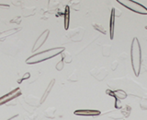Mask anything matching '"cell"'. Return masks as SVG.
Here are the masks:
<instances>
[{
  "label": "cell",
  "mask_w": 147,
  "mask_h": 120,
  "mask_svg": "<svg viewBox=\"0 0 147 120\" xmlns=\"http://www.w3.org/2000/svg\"><path fill=\"white\" fill-rule=\"evenodd\" d=\"M131 67L133 69L135 76L138 77L141 71L142 67V50L141 45L136 37H134L131 42Z\"/></svg>",
  "instance_id": "6da1fadb"
},
{
  "label": "cell",
  "mask_w": 147,
  "mask_h": 120,
  "mask_svg": "<svg viewBox=\"0 0 147 120\" xmlns=\"http://www.w3.org/2000/svg\"><path fill=\"white\" fill-rule=\"evenodd\" d=\"M63 51H64V47H54V48L45 50V51H42V52H40V53H37V54L30 55L29 58L26 59V63L27 64H36V63L43 62L45 60L51 59L60 54H62Z\"/></svg>",
  "instance_id": "7a4b0ae2"
},
{
  "label": "cell",
  "mask_w": 147,
  "mask_h": 120,
  "mask_svg": "<svg viewBox=\"0 0 147 120\" xmlns=\"http://www.w3.org/2000/svg\"><path fill=\"white\" fill-rule=\"evenodd\" d=\"M117 2L137 14L147 15V8L144 6H142V4L136 1H133V0H118Z\"/></svg>",
  "instance_id": "3957f363"
},
{
  "label": "cell",
  "mask_w": 147,
  "mask_h": 120,
  "mask_svg": "<svg viewBox=\"0 0 147 120\" xmlns=\"http://www.w3.org/2000/svg\"><path fill=\"white\" fill-rule=\"evenodd\" d=\"M85 34L84 28L78 27L76 29H72L67 32V37H69L73 42H81Z\"/></svg>",
  "instance_id": "277c9868"
},
{
  "label": "cell",
  "mask_w": 147,
  "mask_h": 120,
  "mask_svg": "<svg viewBox=\"0 0 147 120\" xmlns=\"http://www.w3.org/2000/svg\"><path fill=\"white\" fill-rule=\"evenodd\" d=\"M20 95H21L20 89V88H17V89H15V90L10 91V92H8V93H7L6 95L0 97V105L7 104V103H8V102H10L12 100H15Z\"/></svg>",
  "instance_id": "5b68a950"
},
{
  "label": "cell",
  "mask_w": 147,
  "mask_h": 120,
  "mask_svg": "<svg viewBox=\"0 0 147 120\" xmlns=\"http://www.w3.org/2000/svg\"><path fill=\"white\" fill-rule=\"evenodd\" d=\"M49 33H50V31L49 30H46V31H44L42 33H41L39 36V38L37 39V41L35 42V44L33 45V48H32V52H35V51H37L39 48H40L41 46L44 44V43L46 42V40H47L48 36H49Z\"/></svg>",
  "instance_id": "8992f818"
},
{
  "label": "cell",
  "mask_w": 147,
  "mask_h": 120,
  "mask_svg": "<svg viewBox=\"0 0 147 120\" xmlns=\"http://www.w3.org/2000/svg\"><path fill=\"white\" fill-rule=\"evenodd\" d=\"M90 74L96 78V80L101 81V80H103L106 77H107L108 71L106 70L105 68H95L94 69H92V70L90 71Z\"/></svg>",
  "instance_id": "52a82bcc"
},
{
  "label": "cell",
  "mask_w": 147,
  "mask_h": 120,
  "mask_svg": "<svg viewBox=\"0 0 147 120\" xmlns=\"http://www.w3.org/2000/svg\"><path fill=\"white\" fill-rule=\"evenodd\" d=\"M25 103L28 104V105H30V106H33V107H38L40 106L41 104H40V100L38 98L37 96L35 95H32V94H29L25 97Z\"/></svg>",
  "instance_id": "ba28073f"
},
{
  "label": "cell",
  "mask_w": 147,
  "mask_h": 120,
  "mask_svg": "<svg viewBox=\"0 0 147 120\" xmlns=\"http://www.w3.org/2000/svg\"><path fill=\"white\" fill-rule=\"evenodd\" d=\"M106 93L110 95V96H113L115 97V99H118V100H123V99H126L127 94L125 91H121V90H118V91H111V90H107L106 91Z\"/></svg>",
  "instance_id": "9c48e42d"
},
{
  "label": "cell",
  "mask_w": 147,
  "mask_h": 120,
  "mask_svg": "<svg viewBox=\"0 0 147 120\" xmlns=\"http://www.w3.org/2000/svg\"><path fill=\"white\" fill-rule=\"evenodd\" d=\"M76 115H86V117H96L99 115L100 112L98 110H76L74 112Z\"/></svg>",
  "instance_id": "30bf717a"
},
{
  "label": "cell",
  "mask_w": 147,
  "mask_h": 120,
  "mask_svg": "<svg viewBox=\"0 0 147 120\" xmlns=\"http://www.w3.org/2000/svg\"><path fill=\"white\" fill-rule=\"evenodd\" d=\"M21 30H22V28L20 27V28H14V29H10L8 31H6L2 32V33L0 32V41H4L5 39H7V37L14 35L15 33H17L18 31H20Z\"/></svg>",
  "instance_id": "8fae6325"
},
{
  "label": "cell",
  "mask_w": 147,
  "mask_h": 120,
  "mask_svg": "<svg viewBox=\"0 0 147 120\" xmlns=\"http://www.w3.org/2000/svg\"><path fill=\"white\" fill-rule=\"evenodd\" d=\"M115 14L113 10H111L110 13V20H109V34H110V39L114 38V28H115Z\"/></svg>",
  "instance_id": "7c38bea8"
},
{
  "label": "cell",
  "mask_w": 147,
  "mask_h": 120,
  "mask_svg": "<svg viewBox=\"0 0 147 120\" xmlns=\"http://www.w3.org/2000/svg\"><path fill=\"white\" fill-rule=\"evenodd\" d=\"M55 112H56V108L53 107V106H51L44 111V115L49 119H53L55 117Z\"/></svg>",
  "instance_id": "4fadbf2b"
},
{
  "label": "cell",
  "mask_w": 147,
  "mask_h": 120,
  "mask_svg": "<svg viewBox=\"0 0 147 120\" xmlns=\"http://www.w3.org/2000/svg\"><path fill=\"white\" fill-rule=\"evenodd\" d=\"M54 82H55V80H53L52 81L50 82V84H49V86L47 87V89H46V91H45V92L43 93L42 97L40 98V104H42L43 102L46 100V98L48 97V95H49V93H50V91H52L53 87V85H54Z\"/></svg>",
  "instance_id": "5bb4252c"
},
{
  "label": "cell",
  "mask_w": 147,
  "mask_h": 120,
  "mask_svg": "<svg viewBox=\"0 0 147 120\" xmlns=\"http://www.w3.org/2000/svg\"><path fill=\"white\" fill-rule=\"evenodd\" d=\"M36 12V7H24L22 10V14L24 17H30V16H33Z\"/></svg>",
  "instance_id": "9a60e30c"
},
{
  "label": "cell",
  "mask_w": 147,
  "mask_h": 120,
  "mask_svg": "<svg viewBox=\"0 0 147 120\" xmlns=\"http://www.w3.org/2000/svg\"><path fill=\"white\" fill-rule=\"evenodd\" d=\"M69 7H65V11H64V28H65V30L68 29V26H69V18H70V10H69Z\"/></svg>",
  "instance_id": "2e32d148"
},
{
  "label": "cell",
  "mask_w": 147,
  "mask_h": 120,
  "mask_svg": "<svg viewBox=\"0 0 147 120\" xmlns=\"http://www.w3.org/2000/svg\"><path fill=\"white\" fill-rule=\"evenodd\" d=\"M62 55V59L63 60V62L64 63H71L72 62V55L70 54V53H69V52H67V51H65V50H64L63 51V52L61 54Z\"/></svg>",
  "instance_id": "e0dca14e"
},
{
  "label": "cell",
  "mask_w": 147,
  "mask_h": 120,
  "mask_svg": "<svg viewBox=\"0 0 147 120\" xmlns=\"http://www.w3.org/2000/svg\"><path fill=\"white\" fill-rule=\"evenodd\" d=\"M67 80L71 81V82L78 81V80H79V72H78L77 70H74V72L67 78Z\"/></svg>",
  "instance_id": "ac0fdd59"
},
{
  "label": "cell",
  "mask_w": 147,
  "mask_h": 120,
  "mask_svg": "<svg viewBox=\"0 0 147 120\" xmlns=\"http://www.w3.org/2000/svg\"><path fill=\"white\" fill-rule=\"evenodd\" d=\"M121 114L122 115V117H128L129 115H130V114H131V107H130L129 105H125V106H124V107L121 109Z\"/></svg>",
  "instance_id": "d6986e66"
},
{
  "label": "cell",
  "mask_w": 147,
  "mask_h": 120,
  "mask_svg": "<svg viewBox=\"0 0 147 120\" xmlns=\"http://www.w3.org/2000/svg\"><path fill=\"white\" fill-rule=\"evenodd\" d=\"M140 106L142 110H147V94H145L140 102Z\"/></svg>",
  "instance_id": "ffe728a7"
},
{
  "label": "cell",
  "mask_w": 147,
  "mask_h": 120,
  "mask_svg": "<svg viewBox=\"0 0 147 120\" xmlns=\"http://www.w3.org/2000/svg\"><path fill=\"white\" fill-rule=\"evenodd\" d=\"M93 27L95 28V29L98 31H100L101 33H103V34H107V31H106V30L103 28L102 25H100V24H98V23H93Z\"/></svg>",
  "instance_id": "44dd1931"
},
{
  "label": "cell",
  "mask_w": 147,
  "mask_h": 120,
  "mask_svg": "<svg viewBox=\"0 0 147 120\" xmlns=\"http://www.w3.org/2000/svg\"><path fill=\"white\" fill-rule=\"evenodd\" d=\"M63 66H64V62H63V60L62 59V60H60V61L56 64V66H55V68H56L58 71H61V70H63Z\"/></svg>",
  "instance_id": "7402d4cb"
},
{
  "label": "cell",
  "mask_w": 147,
  "mask_h": 120,
  "mask_svg": "<svg viewBox=\"0 0 147 120\" xmlns=\"http://www.w3.org/2000/svg\"><path fill=\"white\" fill-rule=\"evenodd\" d=\"M21 20H22V18L21 17H16V18H14L13 20H10L11 23H17V24H20L21 23Z\"/></svg>",
  "instance_id": "603a6c76"
},
{
  "label": "cell",
  "mask_w": 147,
  "mask_h": 120,
  "mask_svg": "<svg viewBox=\"0 0 147 120\" xmlns=\"http://www.w3.org/2000/svg\"><path fill=\"white\" fill-rule=\"evenodd\" d=\"M37 118V115L36 114H31L30 115H27L24 117V120H35Z\"/></svg>",
  "instance_id": "cb8c5ba5"
},
{
  "label": "cell",
  "mask_w": 147,
  "mask_h": 120,
  "mask_svg": "<svg viewBox=\"0 0 147 120\" xmlns=\"http://www.w3.org/2000/svg\"><path fill=\"white\" fill-rule=\"evenodd\" d=\"M112 10H113V12H114V14H115V17H119L121 15V11L119 10V8H117V7H113L112 8Z\"/></svg>",
  "instance_id": "d4e9b609"
},
{
  "label": "cell",
  "mask_w": 147,
  "mask_h": 120,
  "mask_svg": "<svg viewBox=\"0 0 147 120\" xmlns=\"http://www.w3.org/2000/svg\"><path fill=\"white\" fill-rule=\"evenodd\" d=\"M76 6H78V7H79V6H80V2H78V1H76V2H74V3H72V6H71L73 9H75V10L78 11V10H79V9H78L79 7L77 8Z\"/></svg>",
  "instance_id": "484cf974"
},
{
  "label": "cell",
  "mask_w": 147,
  "mask_h": 120,
  "mask_svg": "<svg viewBox=\"0 0 147 120\" xmlns=\"http://www.w3.org/2000/svg\"><path fill=\"white\" fill-rule=\"evenodd\" d=\"M121 106H122V104H121V100L116 99V101H115V107L119 109V108H121Z\"/></svg>",
  "instance_id": "4316f807"
},
{
  "label": "cell",
  "mask_w": 147,
  "mask_h": 120,
  "mask_svg": "<svg viewBox=\"0 0 147 120\" xmlns=\"http://www.w3.org/2000/svg\"><path fill=\"white\" fill-rule=\"evenodd\" d=\"M7 120H21V119H20V115H15Z\"/></svg>",
  "instance_id": "83f0119b"
},
{
  "label": "cell",
  "mask_w": 147,
  "mask_h": 120,
  "mask_svg": "<svg viewBox=\"0 0 147 120\" xmlns=\"http://www.w3.org/2000/svg\"><path fill=\"white\" fill-rule=\"evenodd\" d=\"M0 7H5V8H7V7H9V6L8 5H5V4H0Z\"/></svg>",
  "instance_id": "f1b7e54d"
},
{
  "label": "cell",
  "mask_w": 147,
  "mask_h": 120,
  "mask_svg": "<svg viewBox=\"0 0 147 120\" xmlns=\"http://www.w3.org/2000/svg\"><path fill=\"white\" fill-rule=\"evenodd\" d=\"M13 4L15 5V6H20V5H21V4L20 3V1H18V2H17V1H13Z\"/></svg>",
  "instance_id": "f546056e"
},
{
  "label": "cell",
  "mask_w": 147,
  "mask_h": 120,
  "mask_svg": "<svg viewBox=\"0 0 147 120\" xmlns=\"http://www.w3.org/2000/svg\"><path fill=\"white\" fill-rule=\"evenodd\" d=\"M145 29H146V30H147V26H145Z\"/></svg>",
  "instance_id": "4dcf8cb0"
}]
</instances>
